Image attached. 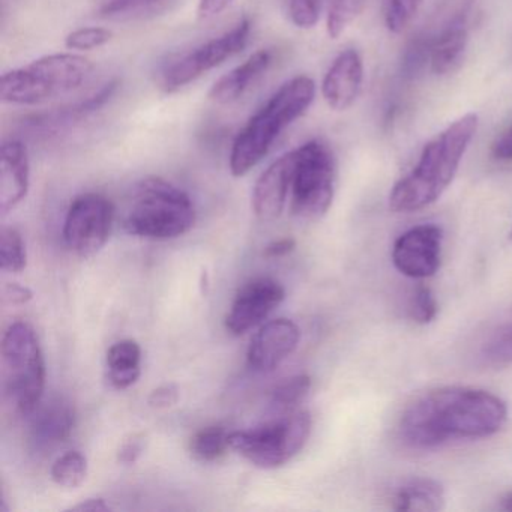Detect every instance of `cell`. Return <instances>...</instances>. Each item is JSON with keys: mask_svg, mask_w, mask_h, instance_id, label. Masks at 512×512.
I'll return each mask as SVG.
<instances>
[{"mask_svg": "<svg viewBox=\"0 0 512 512\" xmlns=\"http://www.w3.org/2000/svg\"><path fill=\"white\" fill-rule=\"evenodd\" d=\"M508 421L502 398L484 389L445 386L416 398L398 425L401 440L410 448L434 449L457 440L494 436Z\"/></svg>", "mask_w": 512, "mask_h": 512, "instance_id": "cell-1", "label": "cell"}, {"mask_svg": "<svg viewBox=\"0 0 512 512\" xmlns=\"http://www.w3.org/2000/svg\"><path fill=\"white\" fill-rule=\"evenodd\" d=\"M478 127V115L466 113L433 137L422 149L412 172L392 188L391 211L409 214L436 203L454 181Z\"/></svg>", "mask_w": 512, "mask_h": 512, "instance_id": "cell-2", "label": "cell"}, {"mask_svg": "<svg viewBox=\"0 0 512 512\" xmlns=\"http://www.w3.org/2000/svg\"><path fill=\"white\" fill-rule=\"evenodd\" d=\"M314 98L316 83L311 77L296 76L283 83L233 140L230 173L242 178L262 163L281 134L307 113Z\"/></svg>", "mask_w": 512, "mask_h": 512, "instance_id": "cell-3", "label": "cell"}, {"mask_svg": "<svg viewBox=\"0 0 512 512\" xmlns=\"http://www.w3.org/2000/svg\"><path fill=\"white\" fill-rule=\"evenodd\" d=\"M94 68L91 59L76 52L41 56L4 73L0 98L13 106H38L82 88Z\"/></svg>", "mask_w": 512, "mask_h": 512, "instance_id": "cell-4", "label": "cell"}, {"mask_svg": "<svg viewBox=\"0 0 512 512\" xmlns=\"http://www.w3.org/2000/svg\"><path fill=\"white\" fill-rule=\"evenodd\" d=\"M196 208L181 188L166 179H143L133 193L124 226L130 235L152 241H169L193 229Z\"/></svg>", "mask_w": 512, "mask_h": 512, "instance_id": "cell-5", "label": "cell"}, {"mask_svg": "<svg viewBox=\"0 0 512 512\" xmlns=\"http://www.w3.org/2000/svg\"><path fill=\"white\" fill-rule=\"evenodd\" d=\"M2 379L11 409L25 418L34 415L44 397L46 362L37 334L28 323H13L5 331Z\"/></svg>", "mask_w": 512, "mask_h": 512, "instance_id": "cell-6", "label": "cell"}, {"mask_svg": "<svg viewBox=\"0 0 512 512\" xmlns=\"http://www.w3.org/2000/svg\"><path fill=\"white\" fill-rule=\"evenodd\" d=\"M311 425L310 413L295 410L251 430L233 431L230 446L259 469H277L304 449Z\"/></svg>", "mask_w": 512, "mask_h": 512, "instance_id": "cell-7", "label": "cell"}, {"mask_svg": "<svg viewBox=\"0 0 512 512\" xmlns=\"http://www.w3.org/2000/svg\"><path fill=\"white\" fill-rule=\"evenodd\" d=\"M337 166L331 148L310 140L295 149L290 208L301 220H319L334 202Z\"/></svg>", "mask_w": 512, "mask_h": 512, "instance_id": "cell-8", "label": "cell"}, {"mask_svg": "<svg viewBox=\"0 0 512 512\" xmlns=\"http://www.w3.org/2000/svg\"><path fill=\"white\" fill-rule=\"evenodd\" d=\"M251 31H253L251 20L244 17L230 31L200 44L196 49L170 62L161 73V89L166 94H176L191 83L197 82L200 77L211 73L224 62L235 58L248 46Z\"/></svg>", "mask_w": 512, "mask_h": 512, "instance_id": "cell-9", "label": "cell"}, {"mask_svg": "<svg viewBox=\"0 0 512 512\" xmlns=\"http://www.w3.org/2000/svg\"><path fill=\"white\" fill-rule=\"evenodd\" d=\"M115 220V206L103 194L76 197L68 208L64 241L74 254L92 257L109 241Z\"/></svg>", "mask_w": 512, "mask_h": 512, "instance_id": "cell-10", "label": "cell"}, {"mask_svg": "<svg viewBox=\"0 0 512 512\" xmlns=\"http://www.w3.org/2000/svg\"><path fill=\"white\" fill-rule=\"evenodd\" d=\"M443 230L421 224L398 236L392 247V263L400 274L415 280L433 277L442 260Z\"/></svg>", "mask_w": 512, "mask_h": 512, "instance_id": "cell-11", "label": "cell"}, {"mask_svg": "<svg viewBox=\"0 0 512 512\" xmlns=\"http://www.w3.org/2000/svg\"><path fill=\"white\" fill-rule=\"evenodd\" d=\"M284 298H286V290L274 278L260 277L248 281L239 290L227 314V331L236 337L247 334L260 323L265 322Z\"/></svg>", "mask_w": 512, "mask_h": 512, "instance_id": "cell-12", "label": "cell"}, {"mask_svg": "<svg viewBox=\"0 0 512 512\" xmlns=\"http://www.w3.org/2000/svg\"><path fill=\"white\" fill-rule=\"evenodd\" d=\"M299 340L301 331L295 322L289 319L271 320L251 340L248 364L259 373L274 371L298 349Z\"/></svg>", "mask_w": 512, "mask_h": 512, "instance_id": "cell-13", "label": "cell"}, {"mask_svg": "<svg viewBox=\"0 0 512 512\" xmlns=\"http://www.w3.org/2000/svg\"><path fill=\"white\" fill-rule=\"evenodd\" d=\"M295 149L278 157L257 179L253 190L254 214L259 220L274 221L283 214L292 190Z\"/></svg>", "mask_w": 512, "mask_h": 512, "instance_id": "cell-14", "label": "cell"}, {"mask_svg": "<svg viewBox=\"0 0 512 512\" xmlns=\"http://www.w3.org/2000/svg\"><path fill=\"white\" fill-rule=\"evenodd\" d=\"M119 86H121V80H109L98 91L92 92L83 100L59 107V109L49 110V112L32 115L26 121V125L32 131H37V133L44 134V136H55V134L62 133V131L80 124L83 119L100 112L115 97Z\"/></svg>", "mask_w": 512, "mask_h": 512, "instance_id": "cell-15", "label": "cell"}, {"mask_svg": "<svg viewBox=\"0 0 512 512\" xmlns=\"http://www.w3.org/2000/svg\"><path fill=\"white\" fill-rule=\"evenodd\" d=\"M364 80V64L355 49L341 52L326 71L322 95L329 109L346 112L358 100Z\"/></svg>", "mask_w": 512, "mask_h": 512, "instance_id": "cell-16", "label": "cell"}, {"mask_svg": "<svg viewBox=\"0 0 512 512\" xmlns=\"http://www.w3.org/2000/svg\"><path fill=\"white\" fill-rule=\"evenodd\" d=\"M31 188V157L28 146L19 139L2 145L0 158V211L7 215L28 196Z\"/></svg>", "mask_w": 512, "mask_h": 512, "instance_id": "cell-17", "label": "cell"}, {"mask_svg": "<svg viewBox=\"0 0 512 512\" xmlns=\"http://www.w3.org/2000/svg\"><path fill=\"white\" fill-rule=\"evenodd\" d=\"M31 424V443L37 451H50L70 439L76 427V409L65 398L40 404Z\"/></svg>", "mask_w": 512, "mask_h": 512, "instance_id": "cell-18", "label": "cell"}, {"mask_svg": "<svg viewBox=\"0 0 512 512\" xmlns=\"http://www.w3.org/2000/svg\"><path fill=\"white\" fill-rule=\"evenodd\" d=\"M275 52L272 49H260L236 65L229 73L221 76L209 91V100L220 106H229L241 100L274 64Z\"/></svg>", "mask_w": 512, "mask_h": 512, "instance_id": "cell-19", "label": "cell"}, {"mask_svg": "<svg viewBox=\"0 0 512 512\" xmlns=\"http://www.w3.org/2000/svg\"><path fill=\"white\" fill-rule=\"evenodd\" d=\"M467 43H469V28H467L466 16L460 14L431 37V71L436 76L452 73L463 61Z\"/></svg>", "mask_w": 512, "mask_h": 512, "instance_id": "cell-20", "label": "cell"}, {"mask_svg": "<svg viewBox=\"0 0 512 512\" xmlns=\"http://www.w3.org/2000/svg\"><path fill=\"white\" fill-rule=\"evenodd\" d=\"M395 511H442L446 505L445 488L433 478H413L403 482L392 494Z\"/></svg>", "mask_w": 512, "mask_h": 512, "instance_id": "cell-21", "label": "cell"}, {"mask_svg": "<svg viewBox=\"0 0 512 512\" xmlns=\"http://www.w3.org/2000/svg\"><path fill=\"white\" fill-rule=\"evenodd\" d=\"M109 380L116 389H127L142 374V349L134 340H122L113 344L107 352Z\"/></svg>", "mask_w": 512, "mask_h": 512, "instance_id": "cell-22", "label": "cell"}, {"mask_svg": "<svg viewBox=\"0 0 512 512\" xmlns=\"http://www.w3.org/2000/svg\"><path fill=\"white\" fill-rule=\"evenodd\" d=\"M175 0H100L97 16L112 22L149 19L169 10Z\"/></svg>", "mask_w": 512, "mask_h": 512, "instance_id": "cell-23", "label": "cell"}, {"mask_svg": "<svg viewBox=\"0 0 512 512\" xmlns=\"http://www.w3.org/2000/svg\"><path fill=\"white\" fill-rule=\"evenodd\" d=\"M191 457L200 463H215L232 449L230 433L223 427H205L197 431L190 440Z\"/></svg>", "mask_w": 512, "mask_h": 512, "instance_id": "cell-24", "label": "cell"}, {"mask_svg": "<svg viewBox=\"0 0 512 512\" xmlns=\"http://www.w3.org/2000/svg\"><path fill=\"white\" fill-rule=\"evenodd\" d=\"M310 389L311 377L307 374L290 377L280 383L272 392L271 406L283 415L295 412L299 404L307 397Z\"/></svg>", "mask_w": 512, "mask_h": 512, "instance_id": "cell-25", "label": "cell"}, {"mask_svg": "<svg viewBox=\"0 0 512 512\" xmlns=\"http://www.w3.org/2000/svg\"><path fill=\"white\" fill-rule=\"evenodd\" d=\"M368 0H329L326 32L331 40H338L350 25L364 13Z\"/></svg>", "mask_w": 512, "mask_h": 512, "instance_id": "cell-26", "label": "cell"}, {"mask_svg": "<svg viewBox=\"0 0 512 512\" xmlns=\"http://www.w3.org/2000/svg\"><path fill=\"white\" fill-rule=\"evenodd\" d=\"M50 473L59 487H80L88 476V458L80 451L65 452L56 458Z\"/></svg>", "mask_w": 512, "mask_h": 512, "instance_id": "cell-27", "label": "cell"}, {"mask_svg": "<svg viewBox=\"0 0 512 512\" xmlns=\"http://www.w3.org/2000/svg\"><path fill=\"white\" fill-rule=\"evenodd\" d=\"M0 265L11 274H19L28 266V251L19 230L5 227L0 245Z\"/></svg>", "mask_w": 512, "mask_h": 512, "instance_id": "cell-28", "label": "cell"}, {"mask_svg": "<svg viewBox=\"0 0 512 512\" xmlns=\"http://www.w3.org/2000/svg\"><path fill=\"white\" fill-rule=\"evenodd\" d=\"M424 0H383V22L386 29L398 35L406 31L418 14Z\"/></svg>", "mask_w": 512, "mask_h": 512, "instance_id": "cell-29", "label": "cell"}, {"mask_svg": "<svg viewBox=\"0 0 512 512\" xmlns=\"http://www.w3.org/2000/svg\"><path fill=\"white\" fill-rule=\"evenodd\" d=\"M113 37L115 34L112 29L103 28V26H89V28H79L70 32L65 37L64 44L65 49L70 52H92V50L107 46Z\"/></svg>", "mask_w": 512, "mask_h": 512, "instance_id": "cell-30", "label": "cell"}, {"mask_svg": "<svg viewBox=\"0 0 512 512\" xmlns=\"http://www.w3.org/2000/svg\"><path fill=\"white\" fill-rule=\"evenodd\" d=\"M430 35H418L407 44L401 62V71L407 79H416L430 65Z\"/></svg>", "mask_w": 512, "mask_h": 512, "instance_id": "cell-31", "label": "cell"}, {"mask_svg": "<svg viewBox=\"0 0 512 512\" xmlns=\"http://www.w3.org/2000/svg\"><path fill=\"white\" fill-rule=\"evenodd\" d=\"M482 355L493 364H512V320L500 325L484 344Z\"/></svg>", "mask_w": 512, "mask_h": 512, "instance_id": "cell-32", "label": "cell"}, {"mask_svg": "<svg viewBox=\"0 0 512 512\" xmlns=\"http://www.w3.org/2000/svg\"><path fill=\"white\" fill-rule=\"evenodd\" d=\"M287 17L295 28L310 31L322 16V0H286Z\"/></svg>", "mask_w": 512, "mask_h": 512, "instance_id": "cell-33", "label": "cell"}, {"mask_svg": "<svg viewBox=\"0 0 512 512\" xmlns=\"http://www.w3.org/2000/svg\"><path fill=\"white\" fill-rule=\"evenodd\" d=\"M439 305L434 298L431 289L425 286H419L413 293L412 301H410V316L419 325H427L436 319Z\"/></svg>", "mask_w": 512, "mask_h": 512, "instance_id": "cell-34", "label": "cell"}, {"mask_svg": "<svg viewBox=\"0 0 512 512\" xmlns=\"http://www.w3.org/2000/svg\"><path fill=\"white\" fill-rule=\"evenodd\" d=\"M145 449L146 437L143 436V434H133V436L125 440L121 448H119L118 461L119 463L130 466V464L136 463V461L142 457Z\"/></svg>", "mask_w": 512, "mask_h": 512, "instance_id": "cell-35", "label": "cell"}, {"mask_svg": "<svg viewBox=\"0 0 512 512\" xmlns=\"http://www.w3.org/2000/svg\"><path fill=\"white\" fill-rule=\"evenodd\" d=\"M178 401L179 389L178 386L172 385V383L155 389L148 398L149 406L157 410L169 409V407L175 406Z\"/></svg>", "mask_w": 512, "mask_h": 512, "instance_id": "cell-36", "label": "cell"}, {"mask_svg": "<svg viewBox=\"0 0 512 512\" xmlns=\"http://www.w3.org/2000/svg\"><path fill=\"white\" fill-rule=\"evenodd\" d=\"M491 154L499 161H512V124L499 134L491 145Z\"/></svg>", "mask_w": 512, "mask_h": 512, "instance_id": "cell-37", "label": "cell"}, {"mask_svg": "<svg viewBox=\"0 0 512 512\" xmlns=\"http://www.w3.org/2000/svg\"><path fill=\"white\" fill-rule=\"evenodd\" d=\"M233 0H199L197 17L200 20H211L221 16L224 11L229 10Z\"/></svg>", "mask_w": 512, "mask_h": 512, "instance_id": "cell-38", "label": "cell"}, {"mask_svg": "<svg viewBox=\"0 0 512 512\" xmlns=\"http://www.w3.org/2000/svg\"><path fill=\"white\" fill-rule=\"evenodd\" d=\"M34 298V293L28 287L20 286L17 283H8L4 289V299L8 304L22 305L28 304Z\"/></svg>", "mask_w": 512, "mask_h": 512, "instance_id": "cell-39", "label": "cell"}, {"mask_svg": "<svg viewBox=\"0 0 512 512\" xmlns=\"http://www.w3.org/2000/svg\"><path fill=\"white\" fill-rule=\"evenodd\" d=\"M296 248V241L293 238L278 239V241L271 242L265 248V256L269 259H278V257L287 256L292 253Z\"/></svg>", "mask_w": 512, "mask_h": 512, "instance_id": "cell-40", "label": "cell"}, {"mask_svg": "<svg viewBox=\"0 0 512 512\" xmlns=\"http://www.w3.org/2000/svg\"><path fill=\"white\" fill-rule=\"evenodd\" d=\"M112 509V506L106 502L104 499H88L86 502L79 503V505L73 506L70 508V511H79V512H107Z\"/></svg>", "mask_w": 512, "mask_h": 512, "instance_id": "cell-41", "label": "cell"}, {"mask_svg": "<svg viewBox=\"0 0 512 512\" xmlns=\"http://www.w3.org/2000/svg\"><path fill=\"white\" fill-rule=\"evenodd\" d=\"M502 506L503 509H506V511H512V491L503 497Z\"/></svg>", "mask_w": 512, "mask_h": 512, "instance_id": "cell-42", "label": "cell"}, {"mask_svg": "<svg viewBox=\"0 0 512 512\" xmlns=\"http://www.w3.org/2000/svg\"><path fill=\"white\" fill-rule=\"evenodd\" d=\"M509 239H511V241H512V230H511V233H509Z\"/></svg>", "mask_w": 512, "mask_h": 512, "instance_id": "cell-43", "label": "cell"}]
</instances>
